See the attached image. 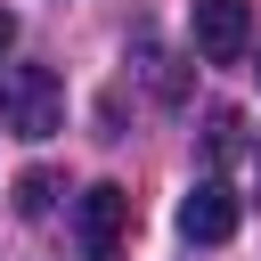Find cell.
Segmentation results:
<instances>
[{
  "instance_id": "cell-1",
  "label": "cell",
  "mask_w": 261,
  "mask_h": 261,
  "mask_svg": "<svg viewBox=\"0 0 261 261\" xmlns=\"http://www.w3.org/2000/svg\"><path fill=\"white\" fill-rule=\"evenodd\" d=\"M0 130L16 139H57L65 130V82L49 65H8L0 73Z\"/></svg>"
},
{
  "instance_id": "cell-2",
  "label": "cell",
  "mask_w": 261,
  "mask_h": 261,
  "mask_svg": "<svg viewBox=\"0 0 261 261\" xmlns=\"http://www.w3.org/2000/svg\"><path fill=\"white\" fill-rule=\"evenodd\" d=\"M73 237H82V261H122V245H130V196H122L114 179L82 188V204H73Z\"/></svg>"
},
{
  "instance_id": "cell-3",
  "label": "cell",
  "mask_w": 261,
  "mask_h": 261,
  "mask_svg": "<svg viewBox=\"0 0 261 261\" xmlns=\"http://www.w3.org/2000/svg\"><path fill=\"white\" fill-rule=\"evenodd\" d=\"M188 33H196V57H204V65H237V57L253 49V8H245V0H196Z\"/></svg>"
},
{
  "instance_id": "cell-4",
  "label": "cell",
  "mask_w": 261,
  "mask_h": 261,
  "mask_svg": "<svg viewBox=\"0 0 261 261\" xmlns=\"http://www.w3.org/2000/svg\"><path fill=\"white\" fill-rule=\"evenodd\" d=\"M237 220H245V204H237L228 179H196L188 204H179V237H188V245H228Z\"/></svg>"
},
{
  "instance_id": "cell-5",
  "label": "cell",
  "mask_w": 261,
  "mask_h": 261,
  "mask_svg": "<svg viewBox=\"0 0 261 261\" xmlns=\"http://www.w3.org/2000/svg\"><path fill=\"white\" fill-rule=\"evenodd\" d=\"M49 196H57V179H49V171H24V179H16V212H24V220H41V212H49Z\"/></svg>"
},
{
  "instance_id": "cell-6",
  "label": "cell",
  "mask_w": 261,
  "mask_h": 261,
  "mask_svg": "<svg viewBox=\"0 0 261 261\" xmlns=\"http://www.w3.org/2000/svg\"><path fill=\"white\" fill-rule=\"evenodd\" d=\"M228 147H237V114L220 106V114H212V155H228Z\"/></svg>"
},
{
  "instance_id": "cell-7",
  "label": "cell",
  "mask_w": 261,
  "mask_h": 261,
  "mask_svg": "<svg viewBox=\"0 0 261 261\" xmlns=\"http://www.w3.org/2000/svg\"><path fill=\"white\" fill-rule=\"evenodd\" d=\"M8 49H16V16L0 8V57H8Z\"/></svg>"
}]
</instances>
